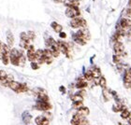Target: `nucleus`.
Masks as SVG:
<instances>
[{
	"mask_svg": "<svg viewBox=\"0 0 131 125\" xmlns=\"http://www.w3.org/2000/svg\"><path fill=\"white\" fill-rule=\"evenodd\" d=\"M1 60H2L3 64L5 65H7L9 62V53H6V54H4L2 56V58H1Z\"/></svg>",
	"mask_w": 131,
	"mask_h": 125,
	"instance_id": "obj_29",
	"label": "nucleus"
},
{
	"mask_svg": "<svg viewBox=\"0 0 131 125\" xmlns=\"http://www.w3.org/2000/svg\"><path fill=\"white\" fill-rule=\"evenodd\" d=\"M7 43H8V46L9 48H11L14 44V36L10 31L7 32Z\"/></svg>",
	"mask_w": 131,
	"mask_h": 125,
	"instance_id": "obj_14",
	"label": "nucleus"
},
{
	"mask_svg": "<svg viewBox=\"0 0 131 125\" xmlns=\"http://www.w3.org/2000/svg\"><path fill=\"white\" fill-rule=\"evenodd\" d=\"M129 120H131V112H130V115H129V118H128Z\"/></svg>",
	"mask_w": 131,
	"mask_h": 125,
	"instance_id": "obj_44",
	"label": "nucleus"
},
{
	"mask_svg": "<svg viewBox=\"0 0 131 125\" xmlns=\"http://www.w3.org/2000/svg\"><path fill=\"white\" fill-rule=\"evenodd\" d=\"M53 2L55 3H61V2H63V0H52Z\"/></svg>",
	"mask_w": 131,
	"mask_h": 125,
	"instance_id": "obj_42",
	"label": "nucleus"
},
{
	"mask_svg": "<svg viewBox=\"0 0 131 125\" xmlns=\"http://www.w3.org/2000/svg\"><path fill=\"white\" fill-rule=\"evenodd\" d=\"M85 87H87V81H86L84 76H82V78H80L78 79V81L76 83V88L79 90H82V89H84Z\"/></svg>",
	"mask_w": 131,
	"mask_h": 125,
	"instance_id": "obj_9",
	"label": "nucleus"
},
{
	"mask_svg": "<svg viewBox=\"0 0 131 125\" xmlns=\"http://www.w3.org/2000/svg\"><path fill=\"white\" fill-rule=\"evenodd\" d=\"M23 121L25 123V124H28V123L31 121V119H32V116H31L28 112H25L24 114H23Z\"/></svg>",
	"mask_w": 131,
	"mask_h": 125,
	"instance_id": "obj_17",
	"label": "nucleus"
},
{
	"mask_svg": "<svg viewBox=\"0 0 131 125\" xmlns=\"http://www.w3.org/2000/svg\"><path fill=\"white\" fill-rule=\"evenodd\" d=\"M128 125H129V124H128Z\"/></svg>",
	"mask_w": 131,
	"mask_h": 125,
	"instance_id": "obj_45",
	"label": "nucleus"
},
{
	"mask_svg": "<svg viewBox=\"0 0 131 125\" xmlns=\"http://www.w3.org/2000/svg\"><path fill=\"white\" fill-rule=\"evenodd\" d=\"M129 115H130V112L127 111L126 109H125V110H123V112L121 113V117H122V119H128Z\"/></svg>",
	"mask_w": 131,
	"mask_h": 125,
	"instance_id": "obj_32",
	"label": "nucleus"
},
{
	"mask_svg": "<svg viewBox=\"0 0 131 125\" xmlns=\"http://www.w3.org/2000/svg\"><path fill=\"white\" fill-rule=\"evenodd\" d=\"M84 78L86 79V81H92L94 79L93 78V75H92V71L91 70H87V72H85L84 74Z\"/></svg>",
	"mask_w": 131,
	"mask_h": 125,
	"instance_id": "obj_25",
	"label": "nucleus"
},
{
	"mask_svg": "<svg viewBox=\"0 0 131 125\" xmlns=\"http://www.w3.org/2000/svg\"><path fill=\"white\" fill-rule=\"evenodd\" d=\"M72 106H73V108L77 109V110H79L80 108L83 107V104H82V102H79V103H74Z\"/></svg>",
	"mask_w": 131,
	"mask_h": 125,
	"instance_id": "obj_33",
	"label": "nucleus"
},
{
	"mask_svg": "<svg viewBox=\"0 0 131 125\" xmlns=\"http://www.w3.org/2000/svg\"><path fill=\"white\" fill-rule=\"evenodd\" d=\"M77 113L80 115H82V116H83V117H86V116L89 114V109H88L87 107H84V106H83V107H82V108H80Z\"/></svg>",
	"mask_w": 131,
	"mask_h": 125,
	"instance_id": "obj_22",
	"label": "nucleus"
},
{
	"mask_svg": "<svg viewBox=\"0 0 131 125\" xmlns=\"http://www.w3.org/2000/svg\"><path fill=\"white\" fill-rule=\"evenodd\" d=\"M113 49H114L115 55L121 56V55L125 54V52H124V51H125V47H124L123 43H122V42H120V41L115 42L114 46H113Z\"/></svg>",
	"mask_w": 131,
	"mask_h": 125,
	"instance_id": "obj_5",
	"label": "nucleus"
},
{
	"mask_svg": "<svg viewBox=\"0 0 131 125\" xmlns=\"http://www.w3.org/2000/svg\"><path fill=\"white\" fill-rule=\"evenodd\" d=\"M26 62V57L25 54H22L19 58V66H24Z\"/></svg>",
	"mask_w": 131,
	"mask_h": 125,
	"instance_id": "obj_30",
	"label": "nucleus"
},
{
	"mask_svg": "<svg viewBox=\"0 0 131 125\" xmlns=\"http://www.w3.org/2000/svg\"><path fill=\"white\" fill-rule=\"evenodd\" d=\"M102 94H103L104 98H105V101H109L110 99H111V91H109L108 89H103V91H102Z\"/></svg>",
	"mask_w": 131,
	"mask_h": 125,
	"instance_id": "obj_23",
	"label": "nucleus"
},
{
	"mask_svg": "<svg viewBox=\"0 0 131 125\" xmlns=\"http://www.w3.org/2000/svg\"><path fill=\"white\" fill-rule=\"evenodd\" d=\"M22 54H24L23 51H19L17 49H11L9 52V62L13 65L19 66V58Z\"/></svg>",
	"mask_w": 131,
	"mask_h": 125,
	"instance_id": "obj_1",
	"label": "nucleus"
},
{
	"mask_svg": "<svg viewBox=\"0 0 131 125\" xmlns=\"http://www.w3.org/2000/svg\"><path fill=\"white\" fill-rule=\"evenodd\" d=\"M28 91V87L27 85L25 84V83H21V86H20L19 90H18V92L17 93H25V92H27Z\"/></svg>",
	"mask_w": 131,
	"mask_h": 125,
	"instance_id": "obj_27",
	"label": "nucleus"
},
{
	"mask_svg": "<svg viewBox=\"0 0 131 125\" xmlns=\"http://www.w3.org/2000/svg\"><path fill=\"white\" fill-rule=\"evenodd\" d=\"M66 15L68 18L74 19L77 17H80L81 15V11H80L79 8H68L66 10Z\"/></svg>",
	"mask_w": 131,
	"mask_h": 125,
	"instance_id": "obj_3",
	"label": "nucleus"
},
{
	"mask_svg": "<svg viewBox=\"0 0 131 125\" xmlns=\"http://www.w3.org/2000/svg\"><path fill=\"white\" fill-rule=\"evenodd\" d=\"M37 125H49V120L43 116H38L35 120Z\"/></svg>",
	"mask_w": 131,
	"mask_h": 125,
	"instance_id": "obj_11",
	"label": "nucleus"
},
{
	"mask_svg": "<svg viewBox=\"0 0 131 125\" xmlns=\"http://www.w3.org/2000/svg\"><path fill=\"white\" fill-rule=\"evenodd\" d=\"M12 81H13V76H12V75H8L3 80L0 81V83H1V85L4 86V87H8L9 84H10Z\"/></svg>",
	"mask_w": 131,
	"mask_h": 125,
	"instance_id": "obj_10",
	"label": "nucleus"
},
{
	"mask_svg": "<svg viewBox=\"0 0 131 125\" xmlns=\"http://www.w3.org/2000/svg\"><path fill=\"white\" fill-rule=\"evenodd\" d=\"M98 84H99V86H100L102 89H106V85H107L106 79H105L104 77H101L100 79H99V82H98Z\"/></svg>",
	"mask_w": 131,
	"mask_h": 125,
	"instance_id": "obj_28",
	"label": "nucleus"
},
{
	"mask_svg": "<svg viewBox=\"0 0 131 125\" xmlns=\"http://www.w3.org/2000/svg\"><path fill=\"white\" fill-rule=\"evenodd\" d=\"M73 39H74V41H75L77 44H79V45H82V46L85 45V43H86V40H84L83 38H79V36H76L75 35H73Z\"/></svg>",
	"mask_w": 131,
	"mask_h": 125,
	"instance_id": "obj_21",
	"label": "nucleus"
},
{
	"mask_svg": "<svg viewBox=\"0 0 131 125\" xmlns=\"http://www.w3.org/2000/svg\"><path fill=\"white\" fill-rule=\"evenodd\" d=\"M59 36H60L61 38H67V34L64 32H61V33H59Z\"/></svg>",
	"mask_w": 131,
	"mask_h": 125,
	"instance_id": "obj_38",
	"label": "nucleus"
},
{
	"mask_svg": "<svg viewBox=\"0 0 131 125\" xmlns=\"http://www.w3.org/2000/svg\"><path fill=\"white\" fill-rule=\"evenodd\" d=\"M60 92H61V93H63L66 92V89L63 87V86H61V87H60Z\"/></svg>",
	"mask_w": 131,
	"mask_h": 125,
	"instance_id": "obj_39",
	"label": "nucleus"
},
{
	"mask_svg": "<svg viewBox=\"0 0 131 125\" xmlns=\"http://www.w3.org/2000/svg\"><path fill=\"white\" fill-rule=\"evenodd\" d=\"M122 16L124 17V18H127V19H129L131 17V8H125L123 10V12H122Z\"/></svg>",
	"mask_w": 131,
	"mask_h": 125,
	"instance_id": "obj_24",
	"label": "nucleus"
},
{
	"mask_svg": "<svg viewBox=\"0 0 131 125\" xmlns=\"http://www.w3.org/2000/svg\"><path fill=\"white\" fill-rule=\"evenodd\" d=\"M128 5L131 6V0H129V2H128Z\"/></svg>",
	"mask_w": 131,
	"mask_h": 125,
	"instance_id": "obj_43",
	"label": "nucleus"
},
{
	"mask_svg": "<svg viewBox=\"0 0 131 125\" xmlns=\"http://www.w3.org/2000/svg\"><path fill=\"white\" fill-rule=\"evenodd\" d=\"M84 118L85 117H83V116H82V115L76 113V114L73 116L72 120H71V124L72 125H78L82 120H83V119H84Z\"/></svg>",
	"mask_w": 131,
	"mask_h": 125,
	"instance_id": "obj_13",
	"label": "nucleus"
},
{
	"mask_svg": "<svg viewBox=\"0 0 131 125\" xmlns=\"http://www.w3.org/2000/svg\"><path fill=\"white\" fill-rule=\"evenodd\" d=\"M126 35H128L129 38H131V28H130V29H129V30H128V31H127V32H126Z\"/></svg>",
	"mask_w": 131,
	"mask_h": 125,
	"instance_id": "obj_40",
	"label": "nucleus"
},
{
	"mask_svg": "<svg viewBox=\"0 0 131 125\" xmlns=\"http://www.w3.org/2000/svg\"><path fill=\"white\" fill-rule=\"evenodd\" d=\"M20 86H21V83H20V82L14 81V80H13V81L9 84V86H8V87L10 88L12 91H14V92H16V93H17V92H18V90H19Z\"/></svg>",
	"mask_w": 131,
	"mask_h": 125,
	"instance_id": "obj_16",
	"label": "nucleus"
},
{
	"mask_svg": "<svg viewBox=\"0 0 131 125\" xmlns=\"http://www.w3.org/2000/svg\"><path fill=\"white\" fill-rule=\"evenodd\" d=\"M124 106L122 103H116L113 105V106H112V110L114 112H118V111H123L124 110Z\"/></svg>",
	"mask_w": 131,
	"mask_h": 125,
	"instance_id": "obj_18",
	"label": "nucleus"
},
{
	"mask_svg": "<svg viewBox=\"0 0 131 125\" xmlns=\"http://www.w3.org/2000/svg\"><path fill=\"white\" fill-rule=\"evenodd\" d=\"M124 82L127 83V84H131V75L126 73V75L124 77Z\"/></svg>",
	"mask_w": 131,
	"mask_h": 125,
	"instance_id": "obj_31",
	"label": "nucleus"
},
{
	"mask_svg": "<svg viewBox=\"0 0 131 125\" xmlns=\"http://www.w3.org/2000/svg\"><path fill=\"white\" fill-rule=\"evenodd\" d=\"M31 67H32V69H38L39 65L37 62H31Z\"/></svg>",
	"mask_w": 131,
	"mask_h": 125,
	"instance_id": "obj_36",
	"label": "nucleus"
},
{
	"mask_svg": "<svg viewBox=\"0 0 131 125\" xmlns=\"http://www.w3.org/2000/svg\"><path fill=\"white\" fill-rule=\"evenodd\" d=\"M71 100L73 101L74 103H79V102H82L83 101V97L82 95H80L79 93H76L71 96Z\"/></svg>",
	"mask_w": 131,
	"mask_h": 125,
	"instance_id": "obj_19",
	"label": "nucleus"
},
{
	"mask_svg": "<svg viewBox=\"0 0 131 125\" xmlns=\"http://www.w3.org/2000/svg\"><path fill=\"white\" fill-rule=\"evenodd\" d=\"M65 5L68 8H79L80 2L78 0H65Z\"/></svg>",
	"mask_w": 131,
	"mask_h": 125,
	"instance_id": "obj_12",
	"label": "nucleus"
},
{
	"mask_svg": "<svg viewBox=\"0 0 131 125\" xmlns=\"http://www.w3.org/2000/svg\"><path fill=\"white\" fill-rule=\"evenodd\" d=\"M92 71V75H93L94 79H100L101 78V71L98 67H95L93 69H90Z\"/></svg>",
	"mask_w": 131,
	"mask_h": 125,
	"instance_id": "obj_15",
	"label": "nucleus"
},
{
	"mask_svg": "<svg viewBox=\"0 0 131 125\" xmlns=\"http://www.w3.org/2000/svg\"><path fill=\"white\" fill-rule=\"evenodd\" d=\"M126 73H127V74H129V75H131V67H130V68H128V69L126 70Z\"/></svg>",
	"mask_w": 131,
	"mask_h": 125,
	"instance_id": "obj_41",
	"label": "nucleus"
},
{
	"mask_svg": "<svg viewBox=\"0 0 131 125\" xmlns=\"http://www.w3.org/2000/svg\"><path fill=\"white\" fill-rule=\"evenodd\" d=\"M58 47H59V51L61 52H63L64 54L68 55V52H69V45L68 43H66L64 41H58Z\"/></svg>",
	"mask_w": 131,
	"mask_h": 125,
	"instance_id": "obj_7",
	"label": "nucleus"
},
{
	"mask_svg": "<svg viewBox=\"0 0 131 125\" xmlns=\"http://www.w3.org/2000/svg\"><path fill=\"white\" fill-rule=\"evenodd\" d=\"M70 25L72 28H85L87 25V22L84 19H82L81 17H77L71 20Z\"/></svg>",
	"mask_w": 131,
	"mask_h": 125,
	"instance_id": "obj_2",
	"label": "nucleus"
},
{
	"mask_svg": "<svg viewBox=\"0 0 131 125\" xmlns=\"http://www.w3.org/2000/svg\"><path fill=\"white\" fill-rule=\"evenodd\" d=\"M112 59H113V62L115 64H119L120 62V56H118V55H113Z\"/></svg>",
	"mask_w": 131,
	"mask_h": 125,
	"instance_id": "obj_37",
	"label": "nucleus"
},
{
	"mask_svg": "<svg viewBox=\"0 0 131 125\" xmlns=\"http://www.w3.org/2000/svg\"><path fill=\"white\" fill-rule=\"evenodd\" d=\"M27 59L30 62H36V51L33 45H29L27 48Z\"/></svg>",
	"mask_w": 131,
	"mask_h": 125,
	"instance_id": "obj_6",
	"label": "nucleus"
},
{
	"mask_svg": "<svg viewBox=\"0 0 131 125\" xmlns=\"http://www.w3.org/2000/svg\"><path fill=\"white\" fill-rule=\"evenodd\" d=\"M120 27L123 30H126V29H130L131 28V20L127 19V18H122L119 22Z\"/></svg>",
	"mask_w": 131,
	"mask_h": 125,
	"instance_id": "obj_8",
	"label": "nucleus"
},
{
	"mask_svg": "<svg viewBox=\"0 0 131 125\" xmlns=\"http://www.w3.org/2000/svg\"><path fill=\"white\" fill-rule=\"evenodd\" d=\"M7 76H8V75H7V73H6L5 71L0 70V81H1V80H3V79H5Z\"/></svg>",
	"mask_w": 131,
	"mask_h": 125,
	"instance_id": "obj_35",
	"label": "nucleus"
},
{
	"mask_svg": "<svg viewBox=\"0 0 131 125\" xmlns=\"http://www.w3.org/2000/svg\"><path fill=\"white\" fill-rule=\"evenodd\" d=\"M27 35H28V38H29V39L30 40H33V39H35V38H36V35H35V33L33 32V31H28L27 33Z\"/></svg>",
	"mask_w": 131,
	"mask_h": 125,
	"instance_id": "obj_34",
	"label": "nucleus"
},
{
	"mask_svg": "<svg viewBox=\"0 0 131 125\" xmlns=\"http://www.w3.org/2000/svg\"><path fill=\"white\" fill-rule=\"evenodd\" d=\"M52 27L53 28V30L55 31L56 33H61L62 32V29H63V27H62V25H60V24H58L57 22H52Z\"/></svg>",
	"mask_w": 131,
	"mask_h": 125,
	"instance_id": "obj_20",
	"label": "nucleus"
},
{
	"mask_svg": "<svg viewBox=\"0 0 131 125\" xmlns=\"http://www.w3.org/2000/svg\"><path fill=\"white\" fill-rule=\"evenodd\" d=\"M36 109L40 110V111H48L49 109H51L52 106L49 102H41V101H38L36 104Z\"/></svg>",
	"mask_w": 131,
	"mask_h": 125,
	"instance_id": "obj_4",
	"label": "nucleus"
},
{
	"mask_svg": "<svg viewBox=\"0 0 131 125\" xmlns=\"http://www.w3.org/2000/svg\"><path fill=\"white\" fill-rule=\"evenodd\" d=\"M20 38H21V41H25V42H27V43H29V41H30V39H29V38H28L27 34H26L25 32L21 33V35H20Z\"/></svg>",
	"mask_w": 131,
	"mask_h": 125,
	"instance_id": "obj_26",
	"label": "nucleus"
}]
</instances>
